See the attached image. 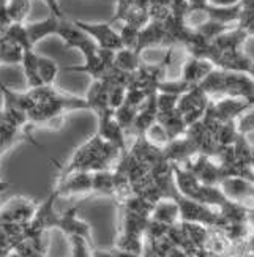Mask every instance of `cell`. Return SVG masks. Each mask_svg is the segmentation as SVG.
I'll return each mask as SVG.
<instances>
[{"instance_id":"cell-21","label":"cell","mask_w":254,"mask_h":257,"mask_svg":"<svg viewBox=\"0 0 254 257\" xmlns=\"http://www.w3.org/2000/svg\"><path fill=\"white\" fill-rule=\"evenodd\" d=\"M144 138H146L150 144H153L155 147H160V149H164L166 145L171 142L168 131H166V128L160 123L158 120L146 130V133H144Z\"/></svg>"},{"instance_id":"cell-33","label":"cell","mask_w":254,"mask_h":257,"mask_svg":"<svg viewBox=\"0 0 254 257\" xmlns=\"http://www.w3.org/2000/svg\"><path fill=\"white\" fill-rule=\"evenodd\" d=\"M241 257H254V252H245Z\"/></svg>"},{"instance_id":"cell-30","label":"cell","mask_w":254,"mask_h":257,"mask_svg":"<svg viewBox=\"0 0 254 257\" xmlns=\"http://www.w3.org/2000/svg\"><path fill=\"white\" fill-rule=\"evenodd\" d=\"M8 188H10V183H8V182L0 180V193H5Z\"/></svg>"},{"instance_id":"cell-32","label":"cell","mask_w":254,"mask_h":257,"mask_svg":"<svg viewBox=\"0 0 254 257\" xmlns=\"http://www.w3.org/2000/svg\"><path fill=\"white\" fill-rule=\"evenodd\" d=\"M251 166H252V169H254V144H252V155H251Z\"/></svg>"},{"instance_id":"cell-14","label":"cell","mask_w":254,"mask_h":257,"mask_svg":"<svg viewBox=\"0 0 254 257\" xmlns=\"http://www.w3.org/2000/svg\"><path fill=\"white\" fill-rule=\"evenodd\" d=\"M114 65H115V68H118L120 71L133 74V73H136L141 68L142 55L136 49L123 48V49H120V51L115 52Z\"/></svg>"},{"instance_id":"cell-27","label":"cell","mask_w":254,"mask_h":257,"mask_svg":"<svg viewBox=\"0 0 254 257\" xmlns=\"http://www.w3.org/2000/svg\"><path fill=\"white\" fill-rule=\"evenodd\" d=\"M115 257H144V254H136V252H128V251H121V249H112Z\"/></svg>"},{"instance_id":"cell-4","label":"cell","mask_w":254,"mask_h":257,"mask_svg":"<svg viewBox=\"0 0 254 257\" xmlns=\"http://www.w3.org/2000/svg\"><path fill=\"white\" fill-rule=\"evenodd\" d=\"M98 118V130L96 134L101 136L104 141L112 144L114 147L120 150L121 155L128 153V141H126V131L121 128L118 120L115 118V112L112 109H104L96 114Z\"/></svg>"},{"instance_id":"cell-11","label":"cell","mask_w":254,"mask_h":257,"mask_svg":"<svg viewBox=\"0 0 254 257\" xmlns=\"http://www.w3.org/2000/svg\"><path fill=\"white\" fill-rule=\"evenodd\" d=\"M60 21H62V18L49 15L46 19H43V21L26 22V27H27V32H29L30 43L33 44V46H35L37 43H40L41 40L48 38L51 35L57 37V32H59V27H60Z\"/></svg>"},{"instance_id":"cell-19","label":"cell","mask_w":254,"mask_h":257,"mask_svg":"<svg viewBox=\"0 0 254 257\" xmlns=\"http://www.w3.org/2000/svg\"><path fill=\"white\" fill-rule=\"evenodd\" d=\"M38 70H40L43 85H54L60 73L57 62L49 57H44V55H38Z\"/></svg>"},{"instance_id":"cell-28","label":"cell","mask_w":254,"mask_h":257,"mask_svg":"<svg viewBox=\"0 0 254 257\" xmlns=\"http://www.w3.org/2000/svg\"><path fill=\"white\" fill-rule=\"evenodd\" d=\"M245 244H246V252H254V229H251Z\"/></svg>"},{"instance_id":"cell-3","label":"cell","mask_w":254,"mask_h":257,"mask_svg":"<svg viewBox=\"0 0 254 257\" xmlns=\"http://www.w3.org/2000/svg\"><path fill=\"white\" fill-rule=\"evenodd\" d=\"M38 204L32 199L18 196L0 205V224H19L27 226L37 211Z\"/></svg>"},{"instance_id":"cell-24","label":"cell","mask_w":254,"mask_h":257,"mask_svg":"<svg viewBox=\"0 0 254 257\" xmlns=\"http://www.w3.org/2000/svg\"><path fill=\"white\" fill-rule=\"evenodd\" d=\"M44 5H46L51 11V15L54 16H59V18H63V11L60 8V4H59V0H43Z\"/></svg>"},{"instance_id":"cell-7","label":"cell","mask_w":254,"mask_h":257,"mask_svg":"<svg viewBox=\"0 0 254 257\" xmlns=\"http://www.w3.org/2000/svg\"><path fill=\"white\" fill-rule=\"evenodd\" d=\"M251 107L248 99L243 98H232V96H223L218 99H212L208 104V109L219 121H237V118L246 112Z\"/></svg>"},{"instance_id":"cell-25","label":"cell","mask_w":254,"mask_h":257,"mask_svg":"<svg viewBox=\"0 0 254 257\" xmlns=\"http://www.w3.org/2000/svg\"><path fill=\"white\" fill-rule=\"evenodd\" d=\"M240 2H241V0H208V5L227 8V7H238Z\"/></svg>"},{"instance_id":"cell-6","label":"cell","mask_w":254,"mask_h":257,"mask_svg":"<svg viewBox=\"0 0 254 257\" xmlns=\"http://www.w3.org/2000/svg\"><path fill=\"white\" fill-rule=\"evenodd\" d=\"M93 186V172H73L66 177L59 178L57 186L54 189L60 197L84 196L92 194Z\"/></svg>"},{"instance_id":"cell-2","label":"cell","mask_w":254,"mask_h":257,"mask_svg":"<svg viewBox=\"0 0 254 257\" xmlns=\"http://www.w3.org/2000/svg\"><path fill=\"white\" fill-rule=\"evenodd\" d=\"M76 26L82 29L88 37H90L98 48L107 49V51H120L123 49V43L117 27H114L112 22H87L74 19Z\"/></svg>"},{"instance_id":"cell-5","label":"cell","mask_w":254,"mask_h":257,"mask_svg":"<svg viewBox=\"0 0 254 257\" xmlns=\"http://www.w3.org/2000/svg\"><path fill=\"white\" fill-rule=\"evenodd\" d=\"M114 51H107L99 48L95 54H92L90 57H85L82 65H73L68 66L66 71L70 73H85L88 76H92V79H103L107 73L114 68Z\"/></svg>"},{"instance_id":"cell-12","label":"cell","mask_w":254,"mask_h":257,"mask_svg":"<svg viewBox=\"0 0 254 257\" xmlns=\"http://www.w3.org/2000/svg\"><path fill=\"white\" fill-rule=\"evenodd\" d=\"M152 219H157L163 224L168 226H174L177 222H180V207L179 202H177L175 197H164L161 200H158L153 207L152 211Z\"/></svg>"},{"instance_id":"cell-13","label":"cell","mask_w":254,"mask_h":257,"mask_svg":"<svg viewBox=\"0 0 254 257\" xmlns=\"http://www.w3.org/2000/svg\"><path fill=\"white\" fill-rule=\"evenodd\" d=\"M21 66H22V73H24V77H26V82H27L29 88H35V87L43 85L40 70H38V54L35 52V49L24 51Z\"/></svg>"},{"instance_id":"cell-20","label":"cell","mask_w":254,"mask_h":257,"mask_svg":"<svg viewBox=\"0 0 254 257\" xmlns=\"http://www.w3.org/2000/svg\"><path fill=\"white\" fill-rule=\"evenodd\" d=\"M32 10V0H8V13L11 22L26 24Z\"/></svg>"},{"instance_id":"cell-10","label":"cell","mask_w":254,"mask_h":257,"mask_svg":"<svg viewBox=\"0 0 254 257\" xmlns=\"http://www.w3.org/2000/svg\"><path fill=\"white\" fill-rule=\"evenodd\" d=\"M215 70V65L202 57H196V55H188V59L183 63L180 77L186 81L190 85H199L205 77Z\"/></svg>"},{"instance_id":"cell-31","label":"cell","mask_w":254,"mask_h":257,"mask_svg":"<svg viewBox=\"0 0 254 257\" xmlns=\"http://www.w3.org/2000/svg\"><path fill=\"white\" fill-rule=\"evenodd\" d=\"M248 74H249V76L252 77V81H254V62H252V65H251V68H249Z\"/></svg>"},{"instance_id":"cell-22","label":"cell","mask_w":254,"mask_h":257,"mask_svg":"<svg viewBox=\"0 0 254 257\" xmlns=\"http://www.w3.org/2000/svg\"><path fill=\"white\" fill-rule=\"evenodd\" d=\"M237 128L238 133L245 134V136H249L254 133V106H251L246 112H243L237 118Z\"/></svg>"},{"instance_id":"cell-15","label":"cell","mask_w":254,"mask_h":257,"mask_svg":"<svg viewBox=\"0 0 254 257\" xmlns=\"http://www.w3.org/2000/svg\"><path fill=\"white\" fill-rule=\"evenodd\" d=\"M92 194H95V196H106V197H115V177H114V171L103 169V171L93 172Z\"/></svg>"},{"instance_id":"cell-26","label":"cell","mask_w":254,"mask_h":257,"mask_svg":"<svg viewBox=\"0 0 254 257\" xmlns=\"http://www.w3.org/2000/svg\"><path fill=\"white\" fill-rule=\"evenodd\" d=\"M92 257H115L114 251H106V249H99V248H93L92 251Z\"/></svg>"},{"instance_id":"cell-34","label":"cell","mask_w":254,"mask_h":257,"mask_svg":"<svg viewBox=\"0 0 254 257\" xmlns=\"http://www.w3.org/2000/svg\"><path fill=\"white\" fill-rule=\"evenodd\" d=\"M0 171H2V167H0Z\"/></svg>"},{"instance_id":"cell-17","label":"cell","mask_w":254,"mask_h":257,"mask_svg":"<svg viewBox=\"0 0 254 257\" xmlns=\"http://www.w3.org/2000/svg\"><path fill=\"white\" fill-rule=\"evenodd\" d=\"M24 49L18 46L16 43L7 40L5 37L0 38V63L2 65H16L22 62Z\"/></svg>"},{"instance_id":"cell-18","label":"cell","mask_w":254,"mask_h":257,"mask_svg":"<svg viewBox=\"0 0 254 257\" xmlns=\"http://www.w3.org/2000/svg\"><path fill=\"white\" fill-rule=\"evenodd\" d=\"M7 40L10 41H13L16 43L18 46H21L24 51L27 49H33L35 46L30 43V38H29V32H27V27L26 24H19V22H13L5 32H4V35Z\"/></svg>"},{"instance_id":"cell-9","label":"cell","mask_w":254,"mask_h":257,"mask_svg":"<svg viewBox=\"0 0 254 257\" xmlns=\"http://www.w3.org/2000/svg\"><path fill=\"white\" fill-rule=\"evenodd\" d=\"M227 199L237 200V202L246 204L251 207L252 196H254V182H249L243 177H224L219 183Z\"/></svg>"},{"instance_id":"cell-29","label":"cell","mask_w":254,"mask_h":257,"mask_svg":"<svg viewBox=\"0 0 254 257\" xmlns=\"http://www.w3.org/2000/svg\"><path fill=\"white\" fill-rule=\"evenodd\" d=\"M246 221H248V226L251 229H254V205L248 207V218H246Z\"/></svg>"},{"instance_id":"cell-8","label":"cell","mask_w":254,"mask_h":257,"mask_svg":"<svg viewBox=\"0 0 254 257\" xmlns=\"http://www.w3.org/2000/svg\"><path fill=\"white\" fill-rule=\"evenodd\" d=\"M81 208V204H77L68 210H65L63 213H60L59 216V222H57V229L62 230L66 237H82L85 240H88L93 244V238H92V227L87 224L84 219H81L77 216V211Z\"/></svg>"},{"instance_id":"cell-16","label":"cell","mask_w":254,"mask_h":257,"mask_svg":"<svg viewBox=\"0 0 254 257\" xmlns=\"http://www.w3.org/2000/svg\"><path fill=\"white\" fill-rule=\"evenodd\" d=\"M115 249L128 251V252H136V254H144L146 249V237L135 235V233L121 232L118 233V237L115 238Z\"/></svg>"},{"instance_id":"cell-1","label":"cell","mask_w":254,"mask_h":257,"mask_svg":"<svg viewBox=\"0 0 254 257\" xmlns=\"http://www.w3.org/2000/svg\"><path fill=\"white\" fill-rule=\"evenodd\" d=\"M120 150L112 144L104 141L95 133L82 145H79L71 155L68 163L59 166L60 177H66L73 172H96L103 169H110V166L120 160Z\"/></svg>"},{"instance_id":"cell-23","label":"cell","mask_w":254,"mask_h":257,"mask_svg":"<svg viewBox=\"0 0 254 257\" xmlns=\"http://www.w3.org/2000/svg\"><path fill=\"white\" fill-rule=\"evenodd\" d=\"M13 24L8 13V0H0V33L4 35V32Z\"/></svg>"}]
</instances>
